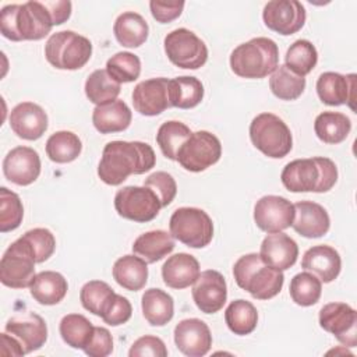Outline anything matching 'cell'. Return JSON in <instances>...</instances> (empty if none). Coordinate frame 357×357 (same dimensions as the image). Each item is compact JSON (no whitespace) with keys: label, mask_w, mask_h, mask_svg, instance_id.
Masks as SVG:
<instances>
[{"label":"cell","mask_w":357,"mask_h":357,"mask_svg":"<svg viewBox=\"0 0 357 357\" xmlns=\"http://www.w3.org/2000/svg\"><path fill=\"white\" fill-rule=\"evenodd\" d=\"M156 163L152 146L141 141H110L102 151L98 176L107 185H120L131 174L149 172Z\"/></svg>","instance_id":"6da1fadb"},{"label":"cell","mask_w":357,"mask_h":357,"mask_svg":"<svg viewBox=\"0 0 357 357\" xmlns=\"http://www.w3.org/2000/svg\"><path fill=\"white\" fill-rule=\"evenodd\" d=\"M53 28V21L45 1L8 4L0 13V29L6 39L40 40Z\"/></svg>","instance_id":"7a4b0ae2"},{"label":"cell","mask_w":357,"mask_h":357,"mask_svg":"<svg viewBox=\"0 0 357 357\" xmlns=\"http://www.w3.org/2000/svg\"><path fill=\"white\" fill-rule=\"evenodd\" d=\"M280 180L291 192H328L337 181V167L324 156L294 159L283 167Z\"/></svg>","instance_id":"3957f363"},{"label":"cell","mask_w":357,"mask_h":357,"mask_svg":"<svg viewBox=\"0 0 357 357\" xmlns=\"http://www.w3.org/2000/svg\"><path fill=\"white\" fill-rule=\"evenodd\" d=\"M233 276L237 286L257 300L275 297L284 283L283 271L264 264L257 252L241 255L233 265Z\"/></svg>","instance_id":"277c9868"},{"label":"cell","mask_w":357,"mask_h":357,"mask_svg":"<svg viewBox=\"0 0 357 357\" xmlns=\"http://www.w3.org/2000/svg\"><path fill=\"white\" fill-rule=\"evenodd\" d=\"M278 66L279 47L271 38H252L234 47L230 53V68L241 78H265L272 74Z\"/></svg>","instance_id":"5b68a950"},{"label":"cell","mask_w":357,"mask_h":357,"mask_svg":"<svg viewBox=\"0 0 357 357\" xmlns=\"http://www.w3.org/2000/svg\"><path fill=\"white\" fill-rule=\"evenodd\" d=\"M250 139L265 156L284 158L293 148V137L287 124L273 113H259L250 123Z\"/></svg>","instance_id":"8992f818"},{"label":"cell","mask_w":357,"mask_h":357,"mask_svg":"<svg viewBox=\"0 0 357 357\" xmlns=\"http://www.w3.org/2000/svg\"><path fill=\"white\" fill-rule=\"evenodd\" d=\"M92 56V43L74 31L52 33L45 45L46 60L59 70H79Z\"/></svg>","instance_id":"52a82bcc"},{"label":"cell","mask_w":357,"mask_h":357,"mask_svg":"<svg viewBox=\"0 0 357 357\" xmlns=\"http://www.w3.org/2000/svg\"><path fill=\"white\" fill-rule=\"evenodd\" d=\"M170 234L174 240L191 248L206 247L213 237V223L211 216L199 208H177L169 220Z\"/></svg>","instance_id":"ba28073f"},{"label":"cell","mask_w":357,"mask_h":357,"mask_svg":"<svg viewBox=\"0 0 357 357\" xmlns=\"http://www.w3.org/2000/svg\"><path fill=\"white\" fill-rule=\"evenodd\" d=\"M35 252L21 236L4 251L0 261V282L11 289H25L35 278Z\"/></svg>","instance_id":"9c48e42d"},{"label":"cell","mask_w":357,"mask_h":357,"mask_svg":"<svg viewBox=\"0 0 357 357\" xmlns=\"http://www.w3.org/2000/svg\"><path fill=\"white\" fill-rule=\"evenodd\" d=\"M165 53L170 63L185 70H198L208 60L205 42L187 28L169 32L163 40Z\"/></svg>","instance_id":"30bf717a"},{"label":"cell","mask_w":357,"mask_h":357,"mask_svg":"<svg viewBox=\"0 0 357 357\" xmlns=\"http://www.w3.org/2000/svg\"><path fill=\"white\" fill-rule=\"evenodd\" d=\"M222 156L219 138L209 131H195L177 152V162L183 169L199 173L215 165Z\"/></svg>","instance_id":"8fae6325"},{"label":"cell","mask_w":357,"mask_h":357,"mask_svg":"<svg viewBox=\"0 0 357 357\" xmlns=\"http://www.w3.org/2000/svg\"><path fill=\"white\" fill-rule=\"evenodd\" d=\"M160 208L162 204L158 195L145 185H127L114 195V209L119 216L137 223L153 220Z\"/></svg>","instance_id":"7c38bea8"},{"label":"cell","mask_w":357,"mask_h":357,"mask_svg":"<svg viewBox=\"0 0 357 357\" xmlns=\"http://www.w3.org/2000/svg\"><path fill=\"white\" fill-rule=\"evenodd\" d=\"M319 326L332 333L342 344H357V312L346 303H328L319 310Z\"/></svg>","instance_id":"4fadbf2b"},{"label":"cell","mask_w":357,"mask_h":357,"mask_svg":"<svg viewBox=\"0 0 357 357\" xmlns=\"http://www.w3.org/2000/svg\"><path fill=\"white\" fill-rule=\"evenodd\" d=\"M294 205L280 195H264L255 202L254 222L265 233H279L291 226Z\"/></svg>","instance_id":"5bb4252c"},{"label":"cell","mask_w":357,"mask_h":357,"mask_svg":"<svg viewBox=\"0 0 357 357\" xmlns=\"http://www.w3.org/2000/svg\"><path fill=\"white\" fill-rule=\"evenodd\" d=\"M305 8L297 0H272L262 11L264 24L283 36L298 32L305 24Z\"/></svg>","instance_id":"9a60e30c"},{"label":"cell","mask_w":357,"mask_h":357,"mask_svg":"<svg viewBox=\"0 0 357 357\" xmlns=\"http://www.w3.org/2000/svg\"><path fill=\"white\" fill-rule=\"evenodd\" d=\"M191 294L198 310L205 314H216L227 300V284L220 272L206 269L192 283Z\"/></svg>","instance_id":"2e32d148"},{"label":"cell","mask_w":357,"mask_h":357,"mask_svg":"<svg viewBox=\"0 0 357 357\" xmlns=\"http://www.w3.org/2000/svg\"><path fill=\"white\" fill-rule=\"evenodd\" d=\"M4 177L17 185H29L40 174L39 153L29 146L13 148L3 160Z\"/></svg>","instance_id":"e0dca14e"},{"label":"cell","mask_w":357,"mask_h":357,"mask_svg":"<svg viewBox=\"0 0 357 357\" xmlns=\"http://www.w3.org/2000/svg\"><path fill=\"white\" fill-rule=\"evenodd\" d=\"M131 96L134 109L142 116H158L172 107L169 102V79L165 77L138 82Z\"/></svg>","instance_id":"ac0fdd59"},{"label":"cell","mask_w":357,"mask_h":357,"mask_svg":"<svg viewBox=\"0 0 357 357\" xmlns=\"http://www.w3.org/2000/svg\"><path fill=\"white\" fill-rule=\"evenodd\" d=\"M174 343L184 356L202 357L212 347V333L202 319H181L174 328Z\"/></svg>","instance_id":"d6986e66"},{"label":"cell","mask_w":357,"mask_h":357,"mask_svg":"<svg viewBox=\"0 0 357 357\" xmlns=\"http://www.w3.org/2000/svg\"><path fill=\"white\" fill-rule=\"evenodd\" d=\"M6 332L20 340L25 354L39 350L47 340L45 319L32 311L11 317L6 324Z\"/></svg>","instance_id":"ffe728a7"},{"label":"cell","mask_w":357,"mask_h":357,"mask_svg":"<svg viewBox=\"0 0 357 357\" xmlns=\"http://www.w3.org/2000/svg\"><path fill=\"white\" fill-rule=\"evenodd\" d=\"M46 112L33 102H21L10 113V127L14 134L26 141L39 139L47 130Z\"/></svg>","instance_id":"44dd1931"},{"label":"cell","mask_w":357,"mask_h":357,"mask_svg":"<svg viewBox=\"0 0 357 357\" xmlns=\"http://www.w3.org/2000/svg\"><path fill=\"white\" fill-rule=\"evenodd\" d=\"M356 74H339L333 71L322 73L317 79V93L322 103L328 106L349 105L354 110Z\"/></svg>","instance_id":"7402d4cb"},{"label":"cell","mask_w":357,"mask_h":357,"mask_svg":"<svg viewBox=\"0 0 357 357\" xmlns=\"http://www.w3.org/2000/svg\"><path fill=\"white\" fill-rule=\"evenodd\" d=\"M294 205L291 227L305 238H318L328 233L331 218L326 209L312 201H298Z\"/></svg>","instance_id":"603a6c76"},{"label":"cell","mask_w":357,"mask_h":357,"mask_svg":"<svg viewBox=\"0 0 357 357\" xmlns=\"http://www.w3.org/2000/svg\"><path fill=\"white\" fill-rule=\"evenodd\" d=\"M259 257L264 264L279 271H286L296 264L298 245L286 233H271L261 243Z\"/></svg>","instance_id":"cb8c5ba5"},{"label":"cell","mask_w":357,"mask_h":357,"mask_svg":"<svg viewBox=\"0 0 357 357\" xmlns=\"http://www.w3.org/2000/svg\"><path fill=\"white\" fill-rule=\"evenodd\" d=\"M301 268L312 272L321 282H333L342 269L340 254L331 245L319 244L308 248L301 259Z\"/></svg>","instance_id":"d4e9b609"},{"label":"cell","mask_w":357,"mask_h":357,"mask_svg":"<svg viewBox=\"0 0 357 357\" xmlns=\"http://www.w3.org/2000/svg\"><path fill=\"white\" fill-rule=\"evenodd\" d=\"M201 268L198 259L187 252H178L169 257L162 266V279L167 287L185 289L199 276Z\"/></svg>","instance_id":"484cf974"},{"label":"cell","mask_w":357,"mask_h":357,"mask_svg":"<svg viewBox=\"0 0 357 357\" xmlns=\"http://www.w3.org/2000/svg\"><path fill=\"white\" fill-rule=\"evenodd\" d=\"M132 113L127 103L121 99H116L110 103L95 106L92 112L93 127L100 134L120 132L130 127Z\"/></svg>","instance_id":"4316f807"},{"label":"cell","mask_w":357,"mask_h":357,"mask_svg":"<svg viewBox=\"0 0 357 357\" xmlns=\"http://www.w3.org/2000/svg\"><path fill=\"white\" fill-rule=\"evenodd\" d=\"M68 283L60 272L43 271L35 275L29 291L35 301L42 305L59 304L67 294Z\"/></svg>","instance_id":"83f0119b"},{"label":"cell","mask_w":357,"mask_h":357,"mask_svg":"<svg viewBox=\"0 0 357 357\" xmlns=\"http://www.w3.org/2000/svg\"><path fill=\"white\" fill-rule=\"evenodd\" d=\"M174 250V237L166 230H151L139 234L132 243V252L148 264H155Z\"/></svg>","instance_id":"f1b7e54d"},{"label":"cell","mask_w":357,"mask_h":357,"mask_svg":"<svg viewBox=\"0 0 357 357\" xmlns=\"http://www.w3.org/2000/svg\"><path fill=\"white\" fill-rule=\"evenodd\" d=\"M113 278L128 291H138L148 282V262L135 254L120 257L113 265Z\"/></svg>","instance_id":"f546056e"},{"label":"cell","mask_w":357,"mask_h":357,"mask_svg":"<svg viewBox=\"0 0 357 357\" xmlns=\"http://www.w3.org/2000/svg\"><path fill=\"white\" fill-rule=\"evenodd\" d=\"M116 40L124 47H139L149 35V26L145 18L134 11L120 14L113 25Z\"/></svg>","instance_id":"4dcf8cb0"},{"label":"cell","mask_w":357,"mask_h":357,"mask_svg":"<svg viewBox=\"0 0 357 357\" xmlns=\"http://www.w3.org/2000/svg\"><path fill=\"white\" fill-rule=\"evenodd\" d=\"M142 315L152 326H165L174 315L173 297L162 289H148L141 297Z\"/></svg>","instance_id":"1f68e13d"},{"label":"cell","mask_w":357,"mask_h":357,"mask_svg":"<svg viewBox=\"0 0 357 357\" xmlns=\"http://www.w3.org/2000/svg\"><path fill=\"white\" fill-rule=\"evenodd\" d=\"M204 99L202 82L190 75L169 79V102L172 107L192 109Z\"/></svg>","instance_id":"d6a6232c"},{"label":"cell","mask_w":357,"mask_h":357,"mask_svg":"<svg viewBox=\"0 0 357 357\" xmlns=\"http://www.w3.org/2000/svg\"><path fill=\"white\" fill-rule=\"evenodd\" d=\"M350 130V119L340 112H322L314 121V131L318 139L331 145L343 142Z\"/></svg>","instance_id":"836d02e7"},{"label":"cell","mask_w":357,"mask_h":357,"mask_svg":"<svg viewBox=\"0 0 357 357\" xmlns=\"http://www.w3.org/2000/svg\"><path fill=\"white\" fill-rule=\"evenodd\" d=\"M225 321L234 335L245 336L257 328L258 311L252 303L238 298L227 305L225 311Z\"/></svg>","instance_id":"e575fe53"},{"label":"cell","mask_w":357,"mask_h":357,"mask_svg":"<svg viewBox=\"0 0 357 357\" xmlns=\"http://www.w3.org/2000/svg\"><path fill=\"white\" fill-rule=\"evenodd\" d=\"M120 85L109 75L106 68H99L88 75L84 89L89 102L100 106L117 99L121 91Z\"/></svg>","instance_id":"d590c367"},{"label":"cell","mask_w":357,"mask_h":357,"mask_svg":"<svg viewBox=\"0 0 357 357\" xmlns=\"http://www.w3.org/2000/svg\"><path fill=\"white\" fill-rule=\"evenodd\" d=\"M82 151V142L73 131H57L46 141V155L54 163H70Z\"/></svg>","instance_id":"8d00e7d4"},{"label":"cell","mask_w":357,"mask_h":357,"mask_svg":"<svg viewBox=\"0 0 357 357\" xmlns=\"http://www.w3.org/2000/svg\"><path fill=\"white\" fill-rule=\"evenodd\" d=\"M63 342L73 349H82L89 343L93 336L95 326L81 314H67L61 318L59 325Z\"/></svg>","instance_id":"74e56055"},{"label":"cell","mask_w":357,"mask_h":357,"mask_svg":"<svg viewBox=\"0 0 357 357\" xmlns=\"http://www.w3.org/2000/svg\"><path fill=\"white\" fill-rule=\"evenodd\" d=\"M269 88L280 100H296L305 89V78L296 75L284 64H279L271 74Z\"/></svg>","instance_id":"f35d334b"},{"label":"cell","mask_w":357,"mask_h":357,"mask_svg":"<svg viewBox=\"0 0 357 357\" xmlns=\"http://www.w3.org/2000/svg\"><path fill=\"white\" fill-rule=\"evenodd\" d=\"M318 63V52L307 39H297L290 45L284 56V66L296 75L305 77Z\"/></svg>","instance_id":"ab89813d"},{"label":"cell","mask_w":357,"mask_h":357,"mask_svg":"<svg viewBox=\"0 0 357 357\" xmlns=\"http://www.w3.org/2000/svg\"><path fill=\"white\" fill-rule=\"evenodd\" d=\"M191 130L188 126H185L181 121L177 120H169L165 121L158 132H156V142L162 151V153L170 159L177 160V152L181 148V145L190 138Z\"/></svg>","instance_id":"60d3db41"},{"label":"cell","mask_w":357,"mask_h":357,"mask_svg":"<svg viewBox=\"0 0 357 357\" xmlns=\"http://www.w3.org/2000/svg\"><path fill=\"white\" fill-rule=\"evenodd\" d=\"M114 294V290L106 282L89 280L81 287L79 301L86 311L96 317H102Z\"/></svg>","instance_id":"b9f144b4"},{"label":"cell","mask_w":357,"mask_h":357,"mask_svg":"<svg viewBox=\"0 0 357 357\" xmlns=\"http://www.w3.org/2000/svg\"><path fill=\"white\" fill-rule=\"evenodd\" d=\"M290 297L301 307H310L318 303L322 293V282L310 272H300L290 282Z\"/></svg>","instance_id":"7bdbcfd3"},{"label":"cell","mask_w":357,"mask_h":357,"mask_svg":"<svg viewBox=\"0 0 357 357\" xmlns=\"http://www.w3.org/2000/svg\"><path fill=\"white\" fill-rule=\"evenodd\" d=\"M106 71L119 84L132 82L141 74V60L131 52H119L106 61Z\"/></svg>","instance_id":"ee69618b"},{"label":"cell","mask_w":357,"mask_h":357,"mask_svg":"<svg viewBox=\"0 0 357 357\" xmlns=\"http://www.w3.org/2000/svg\"><path fill=\"white\" fill-rule=\"evenodd\" d=\"M24 218V206L18 194L6 187L0 188V231L7 233L20 227Z\"/></svg>","instance_id":"f6af8a7d"},{"label":"cell","mask_w":357,"mask_h":357,"mask_svg":"<svg viewBox=\"0 0 357 357\" xmlns=\"http://www.w3.org/2000/svg\"><path fill=\"white\" fill-rule=\"evenodd\" d=\"M22 236L31 244V247L35 252L36 264H42L53 255V252L56 250V238L49 229L35 227V229L25 231Z\"/></svg>","instance_id":"bcb514c9"},{"label":"cell","mask_w":357,"mask_h":357,"mask_svg":"<svg viewBox=\"0 0 357 357\" xmlns=\"http://www.w3.org/2000/svg\"><path fill=\"white\" fill-rule=\"evenodd\" d=\"M144 185L151 188L158 195V198L162 204V208L170 205L177 194L176 180L167 172H155V173L149 174L145 178Z\"/></svg>","instance_id":"7dc6e473"},{"label":"cell","mask_w":357,"mask_h":357,"mask_svg":"<svg viewBox=\"0 0 357 357\" xmlns=\"http://www.w3.org/2000/svg\"><path fill=\"white\" fill-rule=\"evenodd\" d=\"M131 314H132V307L128 298L116 293L100 318L103 319L105 324L110 326H119L126 324L131 318Z\"/></svg>","instance_id":"c3c4849f"},{"label":"cell","mask_w":357,"mask_h":357,"mask_svg":"<svg viewBox=\"0 0 357 357\" xmlns=\"http://www.w3.org/2000/svg\"><path fill=\"white\" fill-rule=\"evenodd\" d=\"M130 357H141V356H152V357H166L167 349L165 342L152 335H145L138 337L128 350Z\"/></svg>","instance_id":"681fc988"},{"label":"cell","mask_w":357,"mask_h":357,"mask_svg":"<svg viewBox=\"0 0 357 357\" xmlns=\"http://www.w3.org/2000/svg\"><path fill=\"white\" fill-rule=\"evenodd\" d=\"M84 351L89 357H106L113 351V337L109 329L103 326H95L93 336L84 347Z\"/></svg>","instance_id":"f907efd6"},{"label":"cell","mask_w":357,"mask_h":357,"mask_svg":"<svg viewBox=\"0 0 357 357\" xmlns=\"http://www.w3.org/2000/svg\"><path fill=\"white\" fill-rule=\"evenodd\" d=\"M184 1H156L152 0L149 1V8L152 17L160 22V24H167L178 18L183 13L184 8Z\"/></svg>","instance_id":"816d5d0a"},{"label":"cell","mask_w":357,"mask_h":357,"mask_svg":"<svg viewBox=\"0 0 357 357\" xmlns=\"http://www.w3.org/2000/svg\"><path fill=\"white\" fill-rule=\"evenodd\" d=\"M45 6L47 7L53 25H61L64 24L70 15H71V8L73 4L71 1L63 0V1H45Z\"/></svg>","instance_id":"f5cc1de1"},{"label":"cell","mask_w":357,"mask_h":357,"mask_svg":"<svg viewBox=\"0 0 357 357\" xmlns=\"http://www.w3.org/2000/svg\"><path fill=\"white\" fill-rule=\"evenodd\" d=\"M0 339H1V354L3 356L18 357V356L25 354L20 340L17 337H14L13 335H10L8 332H3L0 335Z\"/></svg>","instance_id":"db71d44e"}]
</instances>
